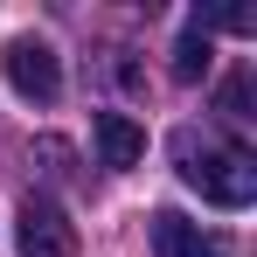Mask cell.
I'll return each mask as SVG.
<instances>
[{"label":"cell","mask_w":257,"mask_h":257,"mask_svg":"<svg viewBox=\"0 0 257 257\" xmlns=\"http://www.w3.org/2000/svg\"><path fill=\"white\" fill-rule=\"evenodd\" d=\"M167 146H174L181 181H188L202 202H215V209H243V202L257 195V160L243 153V146H222V139H209V132H195V125H181Z\"/></svg>","instance_id":"6da1fadb"},{"label":"cell","mask_w":257,"mask_h":257,"mask_svg":"<svg viewBox=\"0 0 257 257\" xmlns=\"http://www.w3.org/2000/svg\"><path fill=\"white\" fill-rule=\"evenodd\" d=\"M0 70H7V84L21 90L28 104H56L63 97V63H56V49L42 35H14L0 49Z\"/></svg>","instance_id":"7a4b0ae2"},{"label":"cell","mask_w":257,"mask_h":257,"mask_svg":"<svg viewBox=\"0 0 257 257\" xmlns=\"http://www.w3.org/2000/svg\"><path fill=\"white\" fill-rule=\"evenodd\" d=\"M14 250L21 257H77V222L49 195H28L21 215H14Z\"/></svg>","instance_id":"3957f363"},{"label":"cell","mask_w":257,"mask_h":257,"mask_svg":"<svg viewBox=\"0 0 257 257\" xmlns=\"http://www.w3.org/2000/svg\"><path fill=\"white\" fill-rule=\"evenodd\" d=\"M153 257H229V243L202 222H188L181 209H160L153 215Z\"/></svg>","instance_id":"277c9868"},{"label":"cell","mask_w":257,"mask_h":257,"mask_svg":"<svg viewBox=\"0 0 257 257\" xmlns=\"http://www.w3.org/2000/svg\"><path fill=\"white\" fill-rule=\"evenodd\" d=\"M97 153H104V167H139L146 160V132H139V118H125V111H97Z\"/></svg>","instance_id":"5b68a950"},{"label":"cell","mask_w":257,"mask_h":257,"mask_svg":"<svg viewBox=\"0 0 257 257\" xmlns=\"http://www.w3.org/2000/svg\"><path fill=\"white\" fill-rule=\"evenodd\" d=\"M202 70H209V28L188 21L181 42H174V84H202Z\"/></svg>","instance_id":"8992f818"},{"label":"cell","mask_w":257,"mask_h":257,"mask_svg":"<svg viewBox=\"0 0 257 257\" xmlns=\"http://www.w3.org/2000/svg\"><path fill=\"white\" fill-rule=\"evenodd\" d=\"M215 111L222 118H236V125H250V70H236V77H222V90H215Z\"/></svg>","instance_id":"52a82bcc"},{"label":"cell","mask_w":257,"mask_h":257,"mask_svg":"<svg viewBox=\"0 0 257 257\" xmlns=\"http://www.w3.org/2000/svg\"><path fill=\"white\" fill-rule=\"evenodd\" d=\"M35 160H42L49 174H70V146H63V139H35Z\"/></svg>","instance_id":"ba28073f"}]
</instances>
